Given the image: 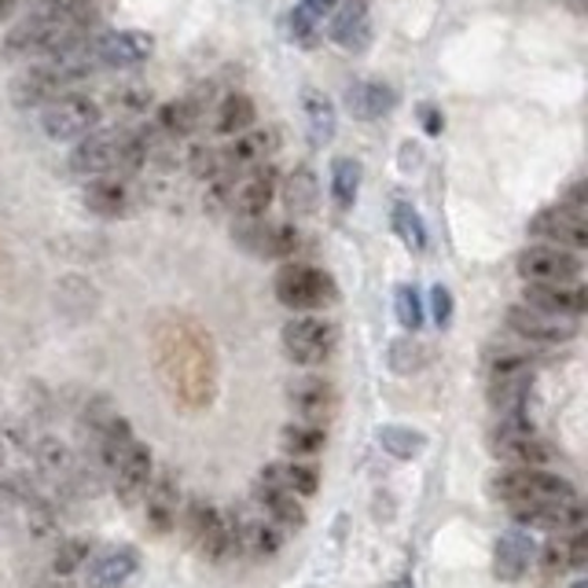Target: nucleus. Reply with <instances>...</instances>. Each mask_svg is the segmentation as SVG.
Masks as SVG:
<instances>
[{"label":"nucleus","mask_w":588,"mask_h":588,"mask_svg":"<svg viewBox=\"0 0 588 588\" xmlns=\"http://www.w3.org/2000/svg\"><path fill=\"white\" fill-rule=\"evenodd\" d=\"M151 353L166 393L199 412L218 393V353L202 323L188 317H162L151 328Z\"/></svg>","instance_id":"obj_1"},{"label":"nucleus","mask_w":588,"mask_h":588,"mask_svg":"<svg viewBox=\"0 0 588 588\" xmlns=\"http://www.w3.org/2000/svg\"><path fill=\"white\" fill-rule=\"evenodd\" d=\"M151 155V137L133 129H96L81 137L70 151V170L78 177H129L137 173Z\"/></svg>","instance_id":"obj_2"},{"label":"nucleus","mask_w":588,"mask_h":588,"mask_svg":"<svg viewBox=\"0 0 588 588\" xmlns=\"http://www.w3.org/2000/svg\"><path fill=\"white\" fill-rule=\"evenodd\" d=\"M272 291L280 298V306L295 309V313H317V309L339 302V287H335L331 276L317 266H302V261L276 272Z\"/></svg>","instance_id":"obj_3"},{"label":"nucleus","mask_w":588,"mask_h":588,"mask_svg":"<svg viewBox=\"0 0 588 588\" xmlns=\"http://www.w3.org/2000/svg\"><path fill=\"white\" fill-rule=\"evenodd\" d=\"M494 494L508 500L511 508L522 504H556V500H578L567 478L545 471V467H508L494 478Z\"/></svg>","instance_id":"obj_4"},{"label":"nucleus","mask_w":588,"mask_h":588,"mask_svg":"<svg viewBox=\"0 0 588 588\" xmlns=\"http://www.w3.org/2000/svg\"><path fill=\"white\" fill-rule=\"evenodd\" d=\"M185 530H188L191 545H196L199 556H207L213 562H221V559L236 556V551H239L236 522L228 519L225 511L213 508V504H207V500H191L185 508Z\"/></svg>","instance_id":"obj_5"},{"label":"nucleus","mask_w":588,"mask_h":588,"mask_svg":"<svg viewBox=\"0 0 588 588\" xmlns=\"http://www.w3.org/2000/svg\"><path fill=\"white\" fill-rule=\"evenodd\" d=\"M335 350H339V328L331 320L320 317H295L283 328V353L291 357L295 365L302 368H317L323 361H331Z\"/></svg>","instance_id":"obj_6"},{"label":"nucleus","mask_w":588,"mask_h":588,"mask_svg":"<svg viewBox=\"0 0 588 588\" xmlns=\"http://www.w3.org/2000/svg\"><path fill=\"white\" fill-rule=\"evenodd\" d=\"M100 118H103L100 103L81 92H67L41 111V129L52 140H81V137L96 133Z\"/></svg>","instance_id":"obj_7"},{"label":"nucleus","mask_w":588,"mask_h":588,"mask_svg":"<svg viewBox=\"0 0 588 588\" xmlns=\"http://www.w3.org/2000/svg\"><path fill=\"white\" fill-rule=\"evenodd\" d=\"M515 269L526 283H578L585 261L562 247H526Z\"/></svg>","instance_id":"obj_8"},{"label":"nucleus","mask_w":588,"mask_h":588,"mask_svg":"<svg viewBox=\"0 0 588 588\" xmlns=\"http://www.w3.org/2000/svg\"><path fill=\"white\" fill-rule=\"evenodd\" d=\"M276 191H280V173H276V166H255V170L239 173L236 185H232V213H239L243 221H258L266 218V210L272 207Z\"/></svg>","instance_id":"obj_9"},{"label":"nucleus","mask_w":588,"mask_h":588,"mask_svg":"<svg viewBox=\"0 0 588 588\" xmlns=\"http://www.w3.org/2000/svg\"><path fill=\"white\" fill-rule=\"evenodd\" d=\"M504 323H508V331H515L519 339H530L541 346L578 339V320L551 317V313H541V309H530V306H511L508 313H504Z\"/></svg>","instance_id":"obj_10"},{"label":"nucleus","mask_w":588,"mask_h":588,"mask_svg":"<svg viewBox=\"0 0 588 588\" xmlns=\"http://www.w3.org/2000/svg\"><path fill=\"white\" fill-rule=\"evenodd\" d=\"M287 405H291V412L298 416V423L306 427H320L335 416V408H339V393L328 379H317V376H306L291 382V390H287Z\"/></svg>","instance_id":"obj_11"},{"label":"nucleus","mask_w":588,"mask_h":588,"mask_svg":"<svg viewBox=\"0 0 588 588\" xmlns=\"http://www.w3.org/2000/svg\"><path fill=\"white\" fill-rule=\"evenodd\" d=\"M497 460L511 467H545L551 460V446L545 438H537L530 427H497L489 438Z\"/></svg>","instance_id":"obj_12"},{"label":"nucleus","mask_w":588,"mask_h":588,"mask_svg":"<svg viewBox=\"0 0 588 588\" xmlns=\"http://www.w3.org/2000/svg\"><path fill=\"white\" fill-rule=\"evenodd\" d=\"M111 471V486L114 494L122 497L126 504H133L137 497H143V489H148L151 475H155V460H151V449L143 446V441H129L122 449V456L107 467Z\"/></svg>","instance_id":"obj_13"},{"label":"nucleus","mask_w":588,"mask_h":588,"mask_svg":"<svg viewBox=\"0 0 588 588\" xmlns=\"http://www.w3.org/2000/svg\"><path fill=\"white\" fill-rule=\"evenodd\" d=\"M236 239L258 258H291L298 243H302V236H298L295 225H266V218L243 221Z\"/></svg>","instance_id":"obj_14"},{"label":"nucleus","mask_w":588,"mask_h":588,"mask_svg":"<svg viewBox=\"0 0 588 588\" xmlns=\"http://www.w3.org/2000/svg\"><path fill=\"white\" fill-rule=\"evenodd\" d=\"M522 306L541 309V313L551 317L578 320L588 309V291L581 283H526Z\"/></svg>","instance_id":"obj_15"},{"label":"nucleus","mask_w":588,"mask_h":588,"mask_svg":"<svg viewBox=\"0 0 588 588\" xmlns=\"http://www.w3.org/2000/svg\"><path fill=\"white\" fill-rule=\"evenodd\" d=\"M530 232L548 239V243H556L562 250H574L578 255L581 247H588V225H585V213H574L559 202V207H548L541 210L537 218L530 221Z\"/></svg>","instance_id":"obj_16"},{"label":"nucleus","mask_w":588,"mask_h":588,"mask_svg":"<svg viewBox=\"0 0 588 588\" xmlns=\"http://www.w3.org/2000/svg\"><path fill=\"white\" fill-rule=\"evenodd\" d=\"M151 52L155 41L140 30H114L92 41V59L100 67H140L143 59H151Z\"/></svg>","instance_id":"obj_17"},{"label":"nucleus","mask_w":588,"mask_h":588,"mask_svg":"<svg viewBox=\"0 0 588 588\" xmlns=\"http://www.w3.org/2000/svg\"><path fill=\"white\" fill-rule=\"evenodd\" d=\"M522 530H556V534H574L581 530L585 508L581 500H556V504H522L515 508Z\"/></svg>","instance_id":"obj_18"},{"label":"nucleus","mask_w":588,"mask_h":588,"mask_svg":"<svg viewBox=\"0 0 588 588\" xmlns=\"http://www.w3.org/2000/svg\"><path fill=\"white\" fill-rule=\"evenodd\" d=\"M534 537L530 530H522V526H515V530H504L497 537V545H494V574H497V581H522L526 578V570H530V562H534Z\"/></svg>","instance_id":"obj_19"},{"label":"nucleus","mask_w":588,"mask_h":588,"mask_svg":"<svg viewBox=\"0 0 588 588\" xmlns=\"http://www.w3.org/2000/svg\"><path fill=\"white\" fill-rule=\"evenodd\" d=\"M328 38L342 44L346 52H365L371 41V16L368 0H339V8L331 11Z\"/></svg>","instance_id":"obj_20"},{"label":"nucleus","mask_w":588,"mask_h":588,"mask_svg":"<svg viewBox=\"0 0 588 588\" xmlns=\"http://www.w3.org/2000/svg\"><path fill=\"white\" fill-rule=\"evenodd\" d=\"M276 151L272 129H247V133L232 137L228 148H221V173H247L266 162V155Z\"/></svg>","instance_id":"obj_21"},{"label":"nucleus","mask_w":588,"mask_h":588,"mask_svg":"<svg viewBox=\"0 0 588 588\" xmlns=\"http://www.w3.org/2000/svg\"><path fill=\"white\" fill-rule=\"evenodd\" d=\"M143 497H148V508H143L148 511V526L155 534H170L177 526V511H181V489H177L173 471L151 475Z\"/></svg>","instance_id":"obj_22"},{"label":"nucleus","mask_w":588,"mask_h":588,"mask_svg":"<svg viewBox=\"0 0 588 588\" xmlns=\"http://www.w3.org/2000/svg\"><path fill=\"white\" fill-rule=\"evenodd\" d=\"M393 107H398V92H393L387 81L365 78L346 89V111L353 118H361V122H376V118L390 114Z\"/></svg>","instance_id":"obj_23"},{"label":"nucleus","mask_w":588,"mask_h":588,"mask_svg":"<svg viewBox=\"0 0 588 588\" xmlns=\"http://www.w3.org/2000/svg\"><path fill=\"white\" fill-rule=\"evenodd\" d=\"M140 567V556H137V548H107L103 556H96L89 562V574H86V585L89 588H122L129 578L137 574Z\"/></svg>","instance_id":"obj_24"},{"label":"nucleus","mask_w":588,"mask_h":588,"mask_svg":"<svg viewBox=\"0 0 588 588\" xmlns=\"http://www.w3.org/2000/svg\"><path fill=\"white\" fill-rule=\"evenodd\" d=\"M86 207L100 218H122L133 207V191L126 177H92L86 185Z\"/></svg>","instance_id":"obj_25"},{"label":"nucleus","mask_w":588,"mask_h":588,"mask_svg":"<svg viewBox=\"0 0 588 588\" xmlns=\"http://www.w3.org/2000/svg\"><path fill=\"white\" fill-rule=\"evenodd\" d=\"M202 114H207V103H202L199 96H185V100L162 103L159 114H155V126H159V133L181 140V137H191L202 126Z\"/></svg>","instance_id":"obj_26"},{"label":"nucleus","mask_w":588,"mask_h":588,"mask_svg":"<svg viewBox=\"0 0 588 588\" xmlns=\"http://www.w3.org/2000/svg\"><path fill=\"white\" fill-rule=\"evenodd\" d=\"M261 482H269L276 489H283V494L291 497H313L320 489V471L309 464H298V460H287V464H269L266 471H261Z\"/></svg>","instance_id":"obj_27"},{"label":"nucleus","mask_w":588,"mask_h":588,"mask_svg":"<svg viewBox=\"0 0 588 588\" xmlns=\"http://www.w3.org/2000/svg\"><path fill=\"white\" fill-rule=\"evenodd\" d=\"M276 196H283L287 213H295V218H309V213L317 210V202H320V181H317V173L309 170V166H298L295 173L283 177V185H280Z\"/></svg>","instance_id":"obj_28"},{"label":"nucleus","mask_w":588,"mask_h":588,"mask_svg":"<svg viewBox=\"0 0 588 588\" xmlns=\"http://www.w3.org/2000/svg\"><path fill=\"white\" fill-rule=\"evenodd\" d=\"M255 118H258L255 100L243 92H232V96H225L218 103V111H213V129H218L221 137H239L255 126Z\"/></svg>","instance_id":"obj_29"},{"label":"nucleus","mask_w":588,"mask_h":588,"mask_svg":"<svg viewBox=\"0 0 588 588\" xmlns=\"http://www.w3.org/2000/svg\"><path fill=\"white\" fill-rule=\"evenodd\" d=\"M258 500H261V508H266L269 522L280 526V530H291V526L306 522V508L298 504V497L283 494V489H276L269 482H258Z\"/></svg>","instance_id":"obj_30"},{"label":"nucleus","mask_w":588,"mask_h":588,"mask_svg":"<svg viewBox=\"0 0 588 588\" xmlns=\"http://www.w3.org/2000/svg\"><path fill=\"white\" fill-rule=\"evenodd\" d=\"M236 545L239 551H247V556H276L283 545V530L280 526H272L269 519H255V522H236Z\"/></svg>","instance_id":"obj_31"},{"label":"nucleus","mask_w":588,"mask_h":588,"mask_svg":"<svg viewBox=\"0 0 588 588\" xmlns=\"http://www.w3.org/2000/svg\"><path fill=\"white\" fill-rule=\"evenodd\" d=\"M302 107H306V122H309V140L320 148V143H328L335 137V103L323 92L306 89Z\"/></svg>","instance_id":"obj_32"},{"label":"nucleus","mask_w":588,"mask_h":588,"mask_svg":"<svg viewBox=\"0 0 588 588\" xmlns=\"http://www.w3.org/2000/svg\"><path fill=\"white\" fill-rule=\"evenodd\" d=\"M361 191V162L357 159H335L331 162V199L339 210H350Z\"/></svg>","instance_id":"obj_33"},{"label":"nucleus","mask_w":588,"mask_h":588,"mask_svg":"<svg viewBox=\"0 0 588 588\" xmlns=\"http://www.w3.org/2000/svg\"><path fill=\"white\" fill-rule=\"evenodd\" d=\"M328 446V435L320 427H306V423H287L280 430V449L287 456H317Z\"/></svg>","instance_id":"obj_34"},{"label":"nucleus","mask_w":588,"mask_h":588,"mask_svg":"<svg viewBox=\"0 0 588 588\" xmlns=\"http://www.w3.org/2000/svg\"><path fill=\"white\" fill-rule=\"evenodd\" d=\"M379 446L387 449L393 460H412V456L427 449V435H419L412 427H382Z\"/></svg>","instance_id":"obj_35"},{"label":"nucleus","mask_w":588,"mask_h":588,"mask_svg":"<svg viewBox=\"0 0 588 588\" xmlns=\"http://www.w3.org/2000/svg\"><path fill=\"white\" fill-rule=\"evenodd\" d=\"M390 221H393V232L401 236V243L408 250H427V225L416 213V207H408V202H393Z\"/></svg>","instance_id":"obj_36"},{"label":"nucleus","mask_w":588,"mask_h":588,"mask_svg":"<svg viewBox=\"0 0 588 588\" xmlns=\"http://www.w3.org/2000/svg\"><path fill=\"white\" fill-rule=\"evenodd\" d=\"M427 346L423 342H416L412 335L408 339H398L390 346V368L398 371V376H412V371H419L427 365Z\"/></svg>","instance_id":"obj_37"},{"label":"nucleus","mask_w":588,"mask_h":588,"mask_svg":"<svg viewBox=\"0 0 588 588\" xmlns=\"http://www.w3.org/2000/svg\"><path fill=\"white\" fill-rule=\"evenodd\" d=\"M393 309H398V323L405 331H419L423 328V298H419L416 287L401 283L398 295H393Z\"/></svg>","instance_id":"obj_38"},{"label":"nucleus","mask_w":588,"mask_h":588,"mask_svg":"<svg viewBox=\"0 0 588 588\" xmlns=\"http://www.w3.org/2000/svg\"><path fill=\"white\" fill-rule=\"evenodd\" d=\"M96 0H38V16L56 22H86Z\"/></svg>","instance_id":"obj_39"},{"label":"nucleus","mask_w":588,"mask_h":588,"mask_svg":"<svg viewBox=\"0 0 588 588\" xmlns=\"http://www.w3.org/2000/svg\"><path fill=\"white\" fill-rule=\"evenodd\" d=\"M287 38L302 48H313L320 44V30H317V19L309 16L306 8H291L287 11Z\"/></svg>","instance_id":"obj_40"},{"label":"nucleus","mask_w":588,"mask_h":588,"mask_svg":"<svg viewBox=\"0 0 588 588\" xmlns=\"http://www.w3.org/2000/svg\"><path fill=\"white\" fill-rule=\"evenodd\" d=\"M188 166L191 173L202 177V181H213V177L221 173V148H207V143H196L188 155Z\"/></svg>","instance_id":"obj_41"},{"label":"nucleus","mask_w":588,"mask_h":588,"mask_svg":"<svg viewBox=\"0 0 588 588\" xmlns=\"http://www.w3.org/2000/svg\"><path fill=\"white\" fill-rule=\"evenodd\" d=\"M86 559H89V545L86 541H67L63 548L56 551V574H59V578H67L70 570L86 567Z\"/></svg>","instance_id":"obj_42"},{"label":"nucleus","mask_w":588,"mask_h":588,"mask_svg":"<svg viewBox=\"0 0 588 588\" xmlns=\"http://www.w3.org/2000/svg\"><path fill=\"white\" fill-rule=\"evenodd\" d=\"M545 570H548V578L551 574H562V570H570V559H567V537H556L548 548H545Z\"/></svg>","instance_id":"obj_43"},{"label":"nucleus","mask_w":588,"mask_h":588,"mask_svg":"<svg viewBox=\"0 0 588 588\" xmlns=\"http://www.w3.org/2000/svg\"><path fill=\"white\" fill-rule=\"evenodd\" d=\"M430 309H435V320H438V328H446V323L452 320V295H449V287H435L430 291Z\"/></svg>","instance_id":"obj_44"},{"label":"nucleus","mask_w":588,"mask_h":588,"mask_svg":"<svg viewBox=\"0 0 588 588\" xmlns=\"http://www.w3.org/2000/svg\"><path fill=\"white\" fill-rule=\"evenodd\" d=\"M567 559H570V570H581L588 562V537H585V530L567 534Z\"/></svg>","instance_id":"obj_45"},{"label":"nucleus","mask_w":588,"mask_h":588,"mask_svg":"<svg viewBox=\"0 0 588 588\" xmlns=\"http://www.w3.org/2000/svg\"><path fill=\"white\" fill-rule=\"evenodd\" d=\"M419 114H423V129H427V133H430V137H438V133H441V126H446V118H441L430 103L419 107Z\"/></svg>","instance_id":"obj_46"},{"label":"nucleus","mask_w":588,"mask_h":588,"mask_svg":"<svg viewBox=\"0 0 588 588\" xmlns=\"http://www.w3.org/2000/svg\"><path fill=\"white\" fill-rule=\"evenodd\" d=\"M302 8L317 19V16H331V11L339 8V0H302Z\"/></svg>","instance_id":"obj_47"},{"label":"nucleus","mask_w":588,"mask_h":588,"mask_svg":"<svg viewBox=\"0 0 588 588\" xmlns=\"http://www.w3.org/2000/svg\"><path fill=\"white\" fill-rule=\"evenodd\" d=\"M22 4V0H0V22H4L8 16H11V11H16Z\"/></svg>","instance_id":"obj_48"},{"label":"nucleus","mask_w":588,"mask_h":588,"mask_svg":"<svg viewBox=\"0 0 588 588\" xmlns=\"http://www.w3.org/2000/svg\"><path fill=\"white\" fill-rule=\"evenodd\" d=\"M390 588H416V585H412V581H408V578H401V581H393Z\"/></svg>","instance_id":"obj_49"},{"label":"nucleus","mask_w":588,"mask_h":588,"mask_svg":"<svg viewBox=\"0 0 588 588\" xmlns=\"http://www.w3.org/2000/svg\"><path fill=\"white\" fill-rule=\"evenodd\" d=\"M48 588H70L67 581H52V585H48Z\"/></svg>","instance_id":"obj_50"},{"label":"nucleus","mask_w":588,"mask_h":588,"mask_svg":"<svg viewBox=\"0 0 588 588\" xmlns=\"http://www.w3.org/2000/svg\"><path fill=\"white\" fill-rule=\"evenodd\" d=\"M574 588H585V581H578V585H574Z\"/></svg>","instance_id":"obj_51"}]
</instances>
